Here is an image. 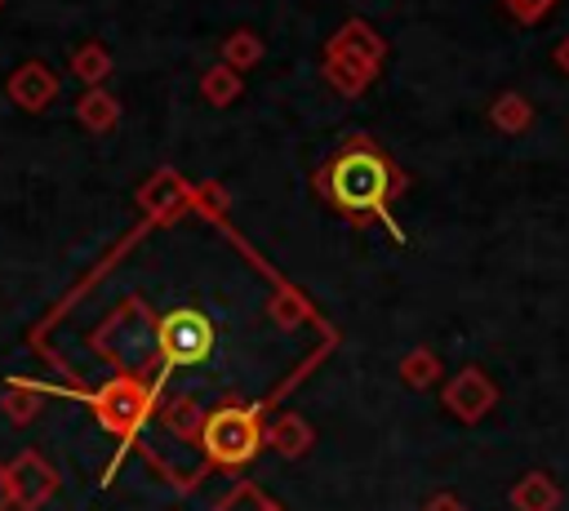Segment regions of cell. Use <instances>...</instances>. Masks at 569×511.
Here are the masks:
<instances>
[{
    "instance_id": "obj_1",
    "label": "cell",
    "mask_w": 569,
    "mask_h": 511,
    "mask_svg": "<svg viewBox=\"0 0 569 511\" xmlns=\"http://www.w3.org/2000/svg\"><path fill=\"white\" fill-rule=\"evenodd\" d=\"M405 187L400 169L373 142H347L320 173V191L333 209L351 218H382L391 196Z\"/></svg>"
},
{
    "instance_id": "obj_2",
    "label": "cell",
    "mask_w": 569,
    "mask_h": 511,
    "mask_svg": "<svg viewBox=\"0 0 569 511\" xmlns=\"http://www.w3.org/2000/svg\"><path fill=\"white\" fill-rule=\"evenodd\" d=\"M200 444L209 449V458H218V462H227V467H240V462H249V458L258 453V444H262V427H258L253 409H236V404H227V409H213V413L204 418V427H200Z\"/></svg>"
},
{
    "instance_id": "obj_3",
    "label": "cell",
    "mask_w": 569,
    "mask_h": 511,
    "mask_svg": "<svg viewBox=\"0 0 569 511\" xmlns=\"http://www.w3.org/2000/svg\"><path fill=\"white\" fill-rule=\"evenodd\" d=\"M156 342H160V351H164L169 364H204L209 351H213V324L200 311L182 307V311H169L160 320Z\"/></svg>"
},
{
    "instance_id": "obj_4",
    "label": "cell",
    "mask_w": 569,
    "mask_h": 511,
    "mask_svg": "<svg viewBox=\"0 0 569 511\" xmlns=\"http://www.w3.org/2000/svg\"><path fill=\"white\" fill-rule=\"evenodd\" d=\"M529 484H533V489H529V493H520V507H525V511H547V507L556 502V493H547V489H542V480H529Z\"/></svg>"
},
{
    "instance_id": "obj_5",
    "label": "cell",
    "mask_w": 569,
    "mask_h": 511,
    "mask_svg": "<svg viewBox=\"0 0 569 511\" xmlns=\"http://www.w3.org/2000/svg\"><path fill=\"white\" fill-rule=\"evenodd\" d=\"M431 511H458V507H453V502H436Z\"/></svg>"
}]
</instances>
